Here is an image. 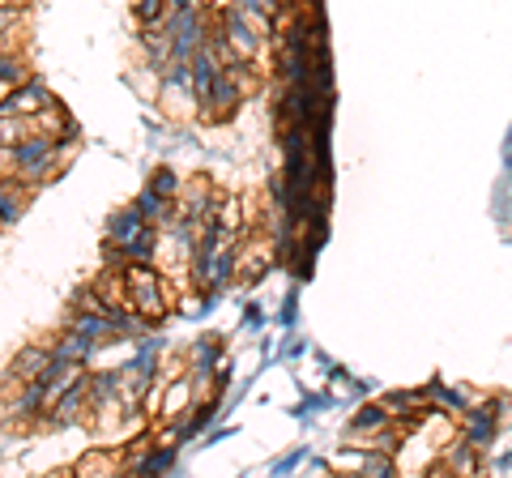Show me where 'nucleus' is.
<instances>
[{
    "instance_id": "f257e3e1",
    "label": "nucleus",
    "mask_w": 512,
    "mask_h": 478,
    "mask_svg": "<svg viewBox=\"0 0 512 478\" xmlns=\"http://www.w3.org/2000/svg\"><path fill=\"white\" fill-rule=\"evenodd\" d=\"M124 286H128V308H133L141 321H146V325L167 321L175 286H171V278L163 274V269L133 261V265H124Z\"/></svg>"
},
{
    "instance_id": "f03ea898",
    "label": "nucleus",
    "mask_w": 512,
    "mask_h": 478,
    "mask_svg": "<svg viewBox=\"0 0 512 478\" xmlns=\"http://www.w3.org/2000/svg\"><path fill=\"white\" fill-rule=\"evenodd\" d=\"M192 406H197V393H192V376H175V380H167V389H163V406H158V419L175 423V419H184Z\"/></svg>"
},
{
    "instance_id": "7ed1b4c3",
    "label": "nucleus",
    "mask_w": 512,
    "mask_h": 478,
    "mask_svg": "<svg viewBox=\"0 0 512 478\" xmlns=\"http://www.w3.org/2000/svg\"><path fill=\"white\" fill-rule=\"evenodd\" d=\"M150 188H154V193H163V197H180V180H175V171H167V167L154 175Z\"/></svg>"
}]
</instances>
